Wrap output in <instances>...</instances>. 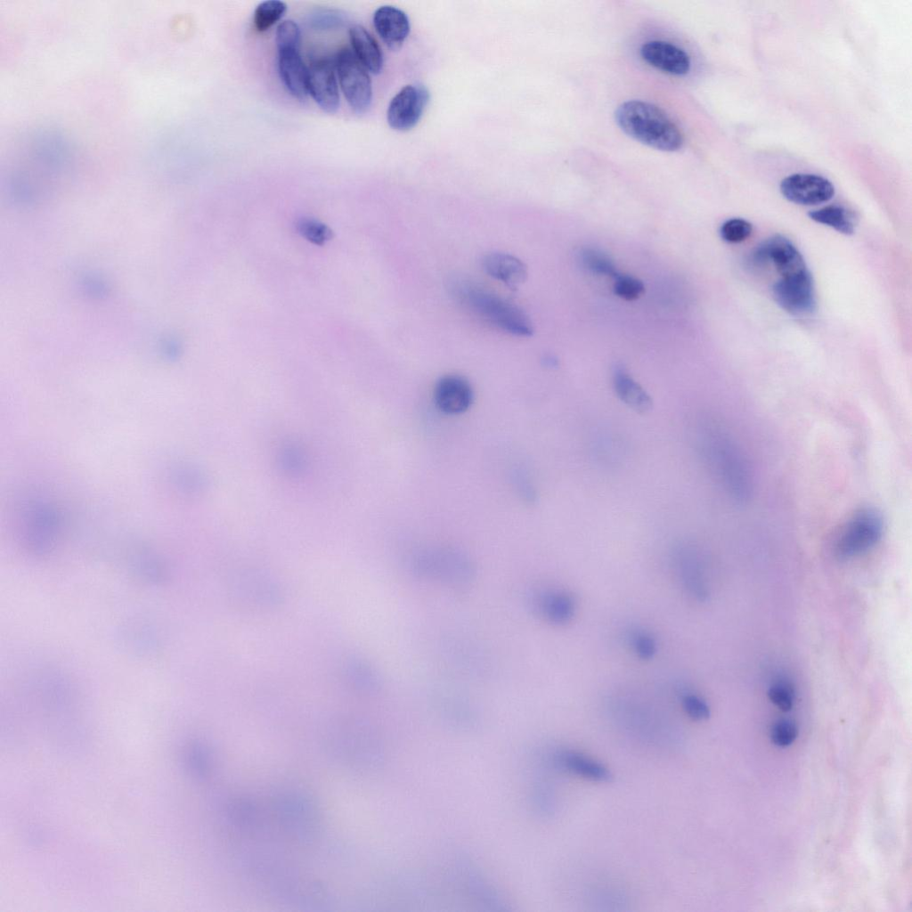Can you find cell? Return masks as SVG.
<instances>
[{
  "label": "cell",
  "instance_id": "1",
  "mask_svg": "<svg viewBox=\"0 0 912 912\" xmlns=\"http://www.w3.org/2000/svg\"><path fill=\"white\" fill-rule=\"evenodd\" d=\"M695 446L712 476L736 502L743 503L752 493V477L745 460L733 440L722 429L707 422L695 427Z\"/></svg>",
  "mask_w": 912,
  "mask_h": 912
},
{
  "label": "cell",
  "instance_id": "2",
  "mask_svg": "<svg viewBox=\"0 0 912 912\" xmlns=\"http://www.w3.org/2000/svg\"><path fill=\"white\" fill-rule=\"evenodd\" d=\"M449 289L460 305L493 327L517 337L533 333V323L524 311L479 285L454 279Z\"/></svg>",
  "mask_w": 912,
  "mask_h": 912
},
{
  "label": "cell",
  "instance_id": "3",
  "mask_svg": "<svg viewBox=\"0 0 912 912\" xmlns=\"http://www.w3.org/2000/svg\"><path fill=\"white\" fill-rule=\"evenodd\" d=\"M621 129L635 140L657 150L681 148L683 135L676 124L658 107L642 101H628L615 111Z\"/></svg>",
  "mask_w": 912,
  "mask_h": 912
},
{
  "label": "cell",
  "instance_id": "4",
  "mask_svg": "<svg viewBox=\"0 0 912 912\" xmlns=\"http://www.w3.org/2000/svg\"><path fill=\"white\" fill-rule=\"evenodd\" d=\"M232 599L240 607L266 611L278 607L283 601L279 582L263 570L246 569L233 574L229 585Z\"/></svg>",
  "mask_w": 912,
  "mask_h": 912
},
{
  "label": "cell",
  "instance_id": "5",
  "mask_svg": "<svg viewBox=\"0 0 912 912\" xmlns=\"http://www.w3.org/2000/svg\"><path fill=\"white\" fill-rule=\"evenodd\" d=\"M884 521L875 509L858 510L845 523L835 541V550L840 558H851L867 552L882 538Z\"/></svg>",
  "mask_w": 912,
  "mask_h": 912
},
{
  "label": "cell",
  "instance_id": "6",
  "mask_svg": "<svg viewBox=\"0 0 912 912\" xmlns=\"http://www.w3.org/2000/svg\"><path fill=\"white\" fill-rule=\"evenodd\" d=\"M335 66L341 89L351 109L358 114L366 112L371 104L372 87L365 67L347 48L338 53Z\"/></svg>",
  "mask_w": 912,
  "mask_h": 912
},
{
  "label": "cell",
  "instance_id": "7",
  "mask_svg": "<svg viewBox=\"0 0 912 912\" xmlns=\"http://www.w3.org/2000/svg\"><path fill=\"white\" fill-rule=\"evenodd\" d=\"M671 566L682 590L690 598L704 600L708 594L704 558L690 541L676 543L670 554Z\"/></svg>",
  "mask_w": 912,
  "mask_h": 912
},
{
  "label": "cell",
  "instance_id": "8",
  "mask_svg": "<svg viewBox=\"0 0 912 912\" xmlns=\"http://www.w3.org/2000/svg\"><path fill=\"white\" fill-rule=\"evenodd\" d=\"M777 304L793 315H808L816 308L813 280L808 269L781 276L772 288Z\"/></svg>",
  "mask_w": 912,
  "mask_h": 912
},
{
  "label": "cell",
  "instance_id": "9",
  "mask_svg": "<svg viewBox=\"0 0 912 912\" xmlns=\"http://www.w3.org/2000/svg\"><path fill=\"white\" fill-rule=\"evenodd\" d=\"M428 102V92L420 84L403 86L391 100L387 119L396 130H408L419 120Z\"/></svg>",
  "mask_w": 912,
  "mask_h": 912
},
{
  "label": "cell",
  "instance_id": "10",
  "mask_svg": "<svg viewBox=\"0 0 912 912\" xmlns=\"http://www.w3.org/2000/svg\"><path fill=\"white\" fill-rule=\"evenodd\" d=\"M780 191L789 201L812 206L828 201L835 188L827 179L811 174H794L781 181Z\"/></svg>",
  "mask_w": 912,
  "mask_h": 912
},
{
  "label": "cell",
  "instance_id": "11",
  "mask_svg": "<svg viewBox=\"0 0 912 912\" xmlns=\"http://www.w3.org/2000/svg\"><path fill=\"white\" fill-rule=\"evenodd\" d=\"M758 265H772L781 276L799 273L807 268L795 246L783 236H774L762 242L753 255Z\"/></svg>",
  "mask_w": 912,
  "mask_h": 912
},
{
  "label": "cell",
  "instance_id": "12",
  "mask_svg": "<svg viewBox=\"0 0 912 912\" xmlns=\"http://www.w3.org/2000/svg\"><path fill=\"white\" fill-rule=\"evenodd\" d=\"M335 68V62L322 58L313 61L308 69L309 94L320 108L330 114L335 113L339 108Z\"/></svg>",
  "mask_w": 912,
  "mask_h": 912
},
{
  "label": "cell",
  "instance_id": "13",
  "mask_svg": "<svg viewBox=\"0 0 912 912\" xmlns=\"http://www.w3.org/2000/svg\"><path fill=\"white\" fill-rule=\"evenodd\" d=\"M437 408L447 414L464 412L471 404L473 391L468 381L458 375L441 378L434 392Z\"/></svg>",
  "mask_w": 912,
  "mask_h": 912
},
{
  "label": "cell",
  "instance_id": "14",
  "mask_svg": "<svg viewBox=\"0 0 912 912\" xmlns=\"http://www.w3.org/2000/svg\"><path fill=\"white\" fill-rule=\"evenodd\" d=\"M642 59L649 65L672 75H685L690 69L688 55L678 46L664 41H649L640 48Z\"/></svg>",
  "mask_w": 912,
  "mask_h": 912
},
{
  "label": "cell",
  "instance_id": "15",
  "mask_svg": "<svg viewBox=\"0 0 912 912\" xmlns=\"http://www.w3.org/2000/svg\"><path fill=\"white\" fill-rule=\"evenodd\" d=\"M484 271L512 289H517L527 277L526 265L517 256L504 252L485 254L482 260Z\"/></svg>",
  "mask_w": 912,
  "mask_h": 912
},
{
  "label": "cell",
  "instance_id": "16",
  "mask_svg": "<svg viewBox=\"0 0 912 912\" xmlns=\"http://www.w3.org/2000/svg\"><path fill=\"white\" fill-rule=\"evenodd\" d=\"M373 25L381 39L392 49L400 47L410 32L406 13L392 5H383L375 11Z\"/></svg>",
  "mask_w": 912,
  "mask_h": 912
},
{
  "label": "cell",
  "instance_id": "17",
  "mask_svg": "<svg viewBox=\"0 0 912 912\" xmlns=\"http://www.w3.org/2000/svg\"><path fill=\"white\" fill-rule=\"evenodd\" d=\"M278 52L279 73L286 89L295 98L305 100L309 94V71L300 56L299 50Z\"/></svg>",
  "mask_w": 912,
  "mask_h": 912
},
{
  "label": "cell",
  "instance_id": "18",
  "mask_svg": "<svg viewBox=\"0 0 912 912\" xmlns=\"http://www.w3.org/2000/svg\"><path fill=\"white\" fill-rule=\"evenodd\" d=\"M612 383L616 396L625 405L639 413L650 411L653 406L652 397L625 368L621 365L614 368Z\"/></svg>",
  "mask_w": 912,
  "mask_h": 912
},
{
  "label": "cell",
  "instance_id": "19",
  "mask_svg": "<svg viewBox=\"0 0 912 912\" xmlns=\"http://www.w3.org/2000/svg\"><path fill=\"white\" fill-rule=\"evenodd\" d=\"M539 612L553 623H566L572 620L576 609L574 596L563 590H548L540 592L535 598Z\"/></svg>",
  "mask_w": 912,
  "mask_h": 912
},
{
  "label": "cell",
  "instance_id": "20",
  "mask_svg": "<svg viewBox=\"0 0 912 912\" xmlns=\"http://www.w3.org/2000/svg\"><path fill=\"white\" fill-rule=\"evenodd\" d=\"M349 37L354 53L360 62L370 72L379 73L383 67V54L375 38L361 25L352 27Z\"/></svg>",
  "mask_w": 912,
  "mask_h": 912
},
{
  "label": "cell",
  "instance_id": "21",
  "mask_svg": "<svg viewBox=\"0 0 912 912\" xmlns=\"http://www.w3.org/2000/svg\"><path fill=\"white\" fill-rule=\"evenodd\" d=\"M340 675L346 687L359 693L375 691L379 686L374 670L358 657L346 658L341 664Z\"/></svg>",
  "mask_w": 912,
  "mask_h": 912
},
{
  "label": "cell",
  "instance_id": "22",
  "mask_svg": "<svg viewBox=\"0 0 912 912\" xmlns=\"http://www.w3.org/2000/svg\"><path fill=\"white\" fill-rule=\"evenodd\" d=\"M558 763L566 770L589 779L605 782L612 778L605 766L574 752L560 753Z\"/></svg>",
  "mask_w": 912,
  "mask_h": 912
},
{
  "label": "cell",
  "instance_id": "23",
  "mask_svg": "<svg viewBox=\"0 0 912 912\" xmlns=\"http://www.w3.org/2000/svg\"><path fill=\"white\" fill-rule=\"evenodd\" d=\"M808 216L811 220L832 227L841 233L851 235L855 232V216L843 207L830 205L810 211Z\"/></svg>",
  "mask_w": 912,
  "mask_h": 912
},
{
  "label": "cell",
  "instance_id": "24",
  "mask_svg": "<svg viewBox=\"0 0 912 912\" xmlns=\"http://www.w3.org/2000/svg\"><path fill=\"white\" fill-rule=\"evenodd\" d=\"M582 265L588 271L615 278L618 272L611 257L603 251L591 247H585L578 253Z\"/></svg>",
  "mask_w": 912,
  "mask_h": 912
},
{
  "label": "cell",
  "instance_id": "25",
  "mask_svg": "<svg viewBox=\"0 0 912 912\" xmlns=\"http://www.w3.org/2000/svg\"><path fill=\"white\" fill-rule=\"evenodd\" d=\"M287 5L283 1L267 0L260 3L254 12V25L257 31L270 28L284 15Z\"/></svg>",
  "mask_w": 912,
  "mask_h": 912
},
{
  "label": "cell",
  "instance_id": "26",
  "mask_svg": "<svg viewBox=\"0 0 912 912\" xmlns=\"http://www.w3.org/2000/svg\"><path fill=\"white\" fill-rule=\"evenodd\" d=\"M625 639L631 651L640 659H650L656 653V639L643 628H631L625 633Z\"/></svg>",
  "mask_w": 912,
  "mask_h": 912
},
{
  "label": "cell",
  "instance_id": "27",
  "mask_svg": "<svg viewBox=\"0 0 912 912\" xmlns=\"http://www.w3.org/2000/svg\"><path fill=\"white\" fill-rule=\"evenodd\" d=\"M677 696L686 713L694 720H706L710 716L707 703L686 685L676 687Z\"/></svg>",
  "mask_w": 912,
  "mask_h": 912
},
{
  "label": "cell",
  "instance_id": "28",
  "mask_svg": "<svg viewBox=\"0 0 912 912\" xmlns=\"http://www.w3.org/2000/svg\"><path fill=\"white\" fill-rule=\"evenodd\" d=\"M296 229L303 238L319 246L325 244L332 237V231L325 224L311 217L297 220Z\"/></svg>",
  "mask_w": 912,
  "mask_h": 912
},
{
  "label": "cell",
  "instance_id": "29",
  "mask_svg": "<svg viewBox=\"0 0 912 912\" xmlns=\"http://www.w3.org/2000/svg\"><path fill=\"white\" fill-rule=\"evenodd\" d=\"M301 33L298 25L291 20L282 21L276 30V44L278 51L299 50Z\"/></svg>",
  "mask_w": 912,
  "mask_h": 912
},
{
  "label": "cell",
  "instance_id": "30",
  "mask_svg": "<svg viewBox=\"0 0 912 912\" xmlns=\"http://www.w3.org/2000/svg\"><path fill=\"white\" fill-rule=\"evenodd\" d=\"M614 279L615 293L625 300H635L645 290L643 282L633 276L618 273Z\"/></svg>",
  "mask_w": 912,
  "mask_h": 912
},
{
  "label": "cell",
  "instance_id": "31",
  "mask_svg": "<svg viewBox=\"0 0 912 912\" xmlns=\"http://www.w3.org/2000/svg\"><path fill=\"white\" fill-rule=\"evenodd\" d=\"M752 229V224L746 220L731 218L722 224L720 233L725 241L738 243L750 236Z\"/></svg>",
  "mask_w": 912,
  "mask_h": 912
},
{
  "label": "cell",
  "instance_id": "32",
  "mask_svg": "<svg viewBox=\"0 0 912 912\" xmlns=\"http://www.w3.org/2000/svg\"><path fill=\"white\" fill-rule=\"evenodd\" d=\"M768 696L772 704L783 712H788L793 708L794 691L787 681L778 680L773 683L768 690Z\"/></svg>",
  "mask_w": 912,
  "mask_h": 912
},
{
  "label": "cell",
  "instance_id": "33",
  "mask_svg": "<svg viewBox=\"0 0 912 912\" xmlns=\"http://www.w3.org/2000/svg\"><path fill=\"white\" fill-rule=\"evenodd\" d=\"M798 735L797 727L790 720L782 719L778 721L771 729L772 742L781 747L791 745Z\"/></svg>",
  "mask_w": 912,
  "mask_h": 912
},
{
  "label": "cell",
  "instance_id": "34",
  "mask_svg": "<svg viewBox=\"0 0 912 912\" xmlns=\"http://www.w3.org/2000/svg\"><path fill=\"white\" fill-rule=\"evenodd\" d=\"M312 23L317 28H335L343 23V16L338 12L324 10L314 14Z\"/></svg>",
  "mask_w": 912,
  "mask_h": 912
}]
</instances>
